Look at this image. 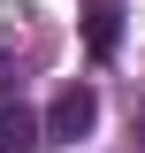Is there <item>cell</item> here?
Instances as JSON below:
<instances>
[{
	"label": "cell",
	"mask_w": 145,
	"mask_h": 153,
	"mask_svg": "<svg viewBox=\"0 0 145 153\" xmlns=\"http://www.w3.org/2000/svg\"><path fill=\"white\" fill-rule=\"evenodd\" d=\"M92 123H99V92H92V84H69V92H61L54 107H46L38 138H46V146H76V138H84Z\"/></svg>",
	"instance_id": "6da1fadb"
},
{
	"label": "cell",
	"mask_w": 145,
	"mask_h": 153,
	"mask_svg": "<svg viewBox=\"0 0 145 153\" xmlns=\"http://www.w3.org/2000/svg\"><path fill=\"white\" fill-rule=\"evenodd\" d=\"M115 46H122V0H84V54L115 61Z\"/></svg>",
	"instance_id": "7a4b0ae2"
},
{
	"label": "cell",
	"mask_w": 145,
	"mask_h": 153,
	"mask_svg": "<svg viewBox=\"0 0 145 153\" xmlns=\"http://www.w3.org/2000/svg\"><path fill=\"white\" fill-rule=\"evenodd\" d=\"M46 138H38V115L23 107V100H0V153H38Z\"/></svg>",
	"instance_id": "3957f363"
},
{
	"label": "cell",
	"mask_w": 145,
	"mask_h": 153,
	"mask_svg": "<svg viewBox=\"0 0 145 153\" xmlns=\"http://www.w3.org/2000/svg\"><path fill=\"white\" fill-rule=\"evenodd\" d=\"M0 92H8V54H0Z\"/></svg>",
	"instance_id": "277c9868"
}]
</instances>
